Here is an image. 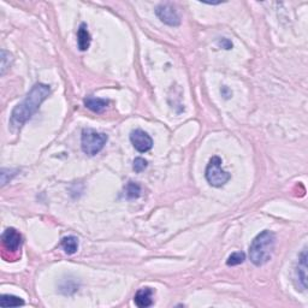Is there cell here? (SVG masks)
<instances>
[{
	"instance_id": "8",
	"label": "cell",
	"mask_w": 308,
	"mask_h": 308,
	"mask_svg": "<svg viewBox=\"0 0 308 308\" xmlns=\"http://www.w3.org/2000/svg\"><path fill=\"white\" fill-rule=\"evenodd\" d=\"M296 279L298 281L297 288L301 291H304L307 289V250H303L298 259V264L296 267Z\"/></svg>"
},
{
	"instance_id": "11",
	"label": "cell",
	"mask_w": 308,
	"mask_h": 308,
	"mask_svg": "<svg viewBox=\"0 0 308 308\" xmlns=\"http://www.w3.org/2000/svg\"><path fill=\"white\" fill-rule=\"evenodd\" d=\"M92 37L91 34L88 32V28H87L86 23H82L77 30V45H79L80 51L85 52L91 46Z\"/></svg>"
},
{
	"instance_id": "18",
	"label": "cell",
	"mask_w": 308,
	"mask_h": 308,
	"mask_svg": "<svg viewBox=\"0 0 308 308\" xmlns=\"http://www.w3.org/2000/svg\"><path fill=\"white\" fill-rule=\"evenodd\" d=\"M218 43H219V46H222L224 49H231L232 48V42L228 39H222Z\"/></svg>"
},
{
	"instance_id": "13",
	"label": "cell",
	"mask_w": 308,
	"mask_h": 308,
	"mask_svg": "<svg viewBox=\"0 0 308 308\" xmlns=\"http://www.w3.org/2000/svg\"><path fill=\"white\" fill-rule=\"evenodd\" d=\"M24 301L21 297L14 296V295L4 294L0 297V306L2 307H20L23 306Z\"/></svg>"
},
{
	"instance_id": "3",
	"label": "cell",
	"mask_w": 308,
	"mask_h": 308,
	"mask_svg": "<svg viewBox=\"0 0 308 308\" xmlns=\"http://www.w3.org/2000/svg\"><path fill=\"white\" fill-rule=\"evenodd\" d=\"M107 140L106 134L99 133L94 129H85L81 136V147L87 155L94 157L102 151Z\"/></svg>"
},
{
	"instance_id": "7",
	"label": "cell",
	"mask_w": 308,
	"mask_h": 308,
	"mask_svg": "<svg viewBox=\"0 0 308 308\" xmlns=\"http://www.w3.org/2000/svg\"><path fill=\"white\" fill-rule=\"evenodd\" d=\"M130 141H132L134 148L140 153H146L153 147V140L147 133L141 129L133 130L130 134Z\"/></svg>"
},
{
	"instance_id": "1",
	"label": "cell",
	"mask_w": 308,
	"mask_h": 308,
	"mask_svg": "<svg viewBox=\"0 0 308 308\" xmlns=\"http://www.w3.org/2000/svg\"><path fill=\"white\" fill-rule=\"evenodd\" d=\"M49 94H51V87L45 83H36L28 93L26 99L12 111L10 118L11 126L14 128H21L24 123H27L34 116V113H36Z\"/></svg>"
},
{
	"instance_id": "10",
	"label": "cell",
	"mask_w": 308,
	"mask_h": 308,
	"mask_svg": "<svg viewBox=\"0 0 308 308\" xmlns=\"http://www.w3.org/2000/svg\"><path fill=\"white\" fill-rule=\"evenodd\" d=\"M83 102H85V106L88 110L94 112V113H102L108 106L107 100L101 98H95V96H87Z\"/></svg>"
},
{
	"instance_id": "4",
	"label": "cell",
	"mask_w": 308,
	"mask_h": 308,
	"mask_svg": "<svg viewBox=\"0 0 308 308\" xmlns=\"http://www.w3.org/2000/svg\"><path fill=\"white\" fill-rule=\"evenodd\" d=\"M205 176H206V179L210 183V186L214 187V188H220V187L225 186L229 182V179L231 178L230 173L222 169V159L217 155H214L208 161Z\"/></svg>"
},
{
	"instance_id": "2",
	"label": "cell",
	"mask_w": 308,
	"mask_h": 308,
	"mask_svg": "<svg viewBox=\"0 0 308 308\" xmlns=\"http://www.w3.org/2000/svg\"><path fill=\"white\" fill-rule=\"evenodd\" d=\"M276 245V235L264 230L257 235L250 247V259L255 266H263L271 260Z\"/></svg>"
},
{
	"instance_id": "5",
	"label": "cell",
	"mask_w": 308,
	"mask_h": 308,
	"mask_svg": "<svg viewBox=\"0 0 308 308\" xmlns=\"http://www.w3.org/2000/svg\"><path fill=\"white\" fill-rule=\"evenodd\" d=\"M2 245L5 253L11 254V261L18 257L22 245V235L15 228H8L2 234ZM3 254V255H4Z\"/></svg>"
},
{
	"instance_id": "6",
	"label": "cell",
	"mask_w": 308,
	"mask_h": 308,
	"mask_svg": "<svg viewBox=\"0 0 308 308\" xmlns=\"http://www.w3.org/2000/svg\"><path fill=\"white\" fill-rule=\"evenodd\" d=\"M155 15L159 17V20L163 23L167 24L170 27H177L181 24V17H179L178 12L176 8L170 3H164L159 4L155 8Z\"/></svg>"
},
{
	"instance_id": "12",
	"label": "cell",
	"mask_w": 308,
	"mask_h": 308,
	"mask_svg": "<svg viewBox=\"0 0 308 308\" xmlns=\"http://www.w3.org/2000/svg\"><path fill=\"white\" fill-rule=\"evenodd\" d=\"M60 244L68 255H73L79 250V239L75 237V236H67V237H64L61 239Z\"/></svg>"
},
{
	"instance_id": "9",
	"label": "cell",
	"mask_w": 308,
	"mask_h": 308,
	"mask_svg": "<svg viewBox=\"0 0 308 308\" xmlns=\"http://www.w3.org/2000/svg\"><path fill=\"white\" fill-rule=\"evenodd\" d=\"M153 290L151 288H141L134 297V302L140 308H146L153 304Z\"/></svg>"
},
{
	"instance_id": "17",
	"label": "cell",
	"mask_w": 308,
	"mask_h": 308,
	"mask_svg": "<svg viewBox=\"0 0 308 308\" xmlns=\"http://www.w3.org/2000/svg\"><path fill=\"white\" fill-rule=\"evenodd\" d=\"M148 166V163L147 160H145L144 158H136L135 160H134V164H133V169L135 172H142L145 169H147Z\"/></svg>"
},
{
	"instance_id": "15",
	"label": "cell",
	"mask_w": 308,
	"mask_h": 308,
	"mask_svg": "<svg viewBox=\"0 0 308 308\" xmlns=\"http://www.w3.org/2000/svg\"><path fill=\"white\" fill-rule=\"evenodd\" d=\"M245 260V254L243 252H235L232 253L226 260V265L228 266H237Z\"/></svg>"
},
{
	"instance_id": "16",
	"label": "cell",
	"mask_w": 308,
	"mask_h": 308,
	"mask_svg": "<svg viewBox=\"0 0 308 308\" xmlns=\"http://www.w3.org/2000/svg\"><path fill=\"white\" fill-rule=\"evenodd\" d=\"M12 61V57L9 52H6L5 49L2 51V75H4L6 73V70L10 68V64Z\"/></svg>"
},
{
	"instance_id": "14",
	"label": "cell",
	"mask_w": 308,
	"mask_h": 308,
	"mask_svg": "<svg viewBox=\"0 0 308 308\" xmlns=\"http://www.w3.org/2000/svg\"><path fill=\"white\" fill-rule=\"evenodd\" d=\"M124 191H126L127 198L132 200V199H138L140 197V194H141V187H140L138 183L130 181L126 186Z\"/></svg>"
}]
</instances>
